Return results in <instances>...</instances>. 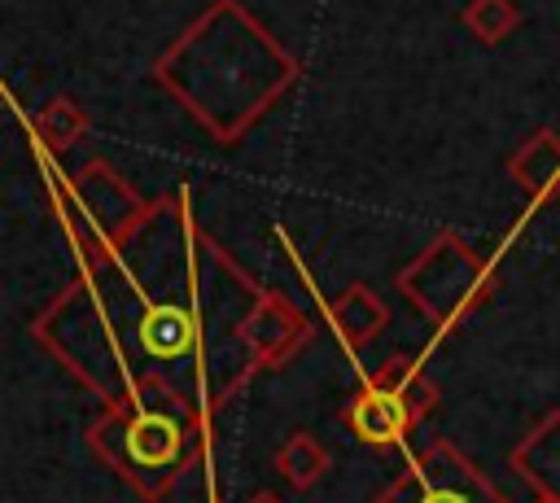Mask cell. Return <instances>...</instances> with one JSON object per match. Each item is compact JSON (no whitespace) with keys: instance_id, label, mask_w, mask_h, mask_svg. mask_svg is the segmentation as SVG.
Returning <instances> with one entry per match:
<instances>
[{"instance_id":"cell-1","label":"cell","mask_w":560,"mask_h":503,"mask_svg":"<svg viewBox=\"0 0 560 503\" xmlns=\"http://www.w3.org/2000/svg\"><path fill=\"white\" fill-rule=\"evenodd\" d=\"M96 451L144 494H162L166 481L184 468V424L171 411L122 407L92 433Z\"/></svg>"},{"instance_id":"cell-2","label":"cell","mask_w":560,"mask_h":503,"mask_svg":"<svg viewBox=\"0 0 560 503\" xmlns=\"http://www.w3.org/2000/svg\"><path fill=\"white\" fill-rule=\"evenodd\" d=\"M376 503H503V494L446 442H433Z\"/></svg>"},{"instance_id":"cell-3","label":"cell","mask_w":560,"mask_h":503,"mask_svg":"<svg viewBox=\"0 0 560 503\" xmlns=\"http://www.w3.org/2000/svg\"><path fill=\"white\" fill-rule=\"evenodd\" d=\"M429 402V385L416 376V372H389V376H381V381H372L359 398H354V407H350V424H354V433L363 437V442H372V446H389V442H398L407 429H411V420H416V411Z\"/></svg>"},{"instance_id":"cell-4","label":"cell","mask_w":560,"mask_h":503,"mask_svg":"<svg viewBox=\"0 0 560 503\" xmlns=\"http://www.w3.org/2000/svg\"><path fill=\"white\" fill-rule=\"evenodd\" d=\"M284 472H289L298 486H306L311 477H319V472H324V451L298 437V442L284 451Z\"/></svg>"},{"instance_id":"cell-5","label":"cell","mask_w":560,"mask_h":503,"mask_svg":"<svg viewBox=\"0 0 560 503\" xmlns=\"http://www.w3.org/2000/svg\"><path fill=\"white\" fill-rule=\"evenodd\" d=\"M254 503H276V499H271V494H258V499H254Z\"/></svg>"}]
</instances>
